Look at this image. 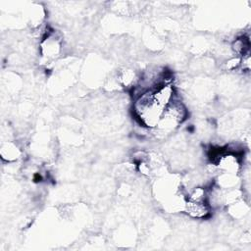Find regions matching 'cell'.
I'll use <instances>...</instances> for the list:
<instances>
[{
	"mask_svg": "<svg viewBox=\"0 0 251 251\" xmlns=\"http://www.w3.org/2000/svg\"><path fill=\"white\" fill-rule=\"evenodd\" d=\"M188 117L186 106L176 97L165 108L158 125L152 129L156 137L165 138L173 133Z\"/></svg>",
	"mask_w": 251,
	"mask_h": 251,
	"instance_id": "6da1fadb",
	"label": "cell"
},
{
	"mask_svg": "<svg viewBox=\"0 0 251 251\" xmlns=\"http://www.w3.org/2000/svg\"><path fill=\"white\" fill-rule=\"evenodd\" d=\"M211 206L207 201L197 202L185 200L183 212L191 219L195 220H204L211 215Z\"/></svg>",
	"mask_w": 251,
	"mask_h": 251,
	"instance_id": "7a4b0ae2",
	"label": "cell"
},
{
	"mask_svg": "<svg viewBox=\"0 0 251 251\" xmlns=\"http://www.w3.org/2000/svg\"><path fill=\"white\" fill-rule=\"evenodd\" d=\"M61 46V40L51 32L40 42L41 55L45 59H53L60 53Z\"/></svg>",
	"mask_w": 251,
	"mask_h": 251,
	"instance_id": "3957f363",
	"label": "cell"
},
{
	"mask_svg": "<svg viewBox=\"0 0 251 251\" xmlns=\"http://www.w3.org/2000/svg\"><path fill=\"white\" fill-rule=\"evenodd\" d=\"M216 183L218 187L221 189L235 188L239 183V177H238V175L221 172V174L217 177Z\"/></svg>",
	"mask_w": 251,
	"mask_h": 251,
	"instance_id": "277c9868",
	"label": "cell"
},
{
	"mask_svg": "<svg viewBox=\"0 0 251 251\" xmlns=\"http://www.w3.org/2000/svg\"><path fill=\"white\" fill-rule=\"evenodd\" d=\"M231 50H232L233 54L239 58L249 55L250 42H249L248 37L243 35V36H240V37H237L236 39H234L231 43Z\"/></svg>",
	"mask_w": 251,
	"mask_h": 251,
	"instance_id": "5b68a950",
	"label": "cell"
},
{
	"mask_svg": "<svg viewBox=\"0 0 251 251\" xmlns=\"http://www.w3.org/2000/svg\"><path fill=\"white\" fill-rule=\"evenodd\" d=\"M1 156L3 160H6L7 162H13L20 158L21 150L13 142H6L2 144Z\"/></svg>",
	"mask_w": 251,
	"mask_h": 251,
	"instance_id": "8992f818",
	"label": "cell"
},
{
	"mask_svg": "<svg viewBox=\"0 0 251 251\" xmlns=\"http://www.w3.org/2000/svg\"><path fill=\"white\" fill-rule=\"evenodd\" d=\"M240 61H241V58L236 57V56L233 57V58L228 59V60L225 63L226 70H227V71H233V70L237 69V68L240 66Z\"/></svg>",
	"mask_w": 251,
	"mask_h": 251,
	"instance_id": "52a82bcc",
	"label": "cell"
}]
</instances>
